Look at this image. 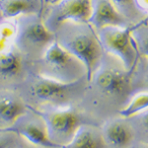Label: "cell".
<instances>
[{"label":"cell","mask_w":148,"mask_h":148,"mask_svg":"<svg viewBox=\"0 0 148 148\" xmlns=\"http://www.w3.org/2000/svg\"><path fill=\"white\" fill-rule=\"evenodd\" d=\"M42 0H0L2 19H17L27 15H40Z\"/></svg>","instance_id":"8fae6325"},{"label":"cell","mask_w":148,"mask_h":148,"mask_svg":"<svg viewBox=\"0 0 148 148\" xmlns=\"http://www.w3.org/2000/svg\"><path fill=\"white\" fill-rule=\"evenodd\" d=\"M123 27H106L98 30V38L104 51L118 57L121 61L125 70L132 73L137 60V46L133 38V31L141 24Z\"/></svg>","instance_id":"277c9868"},{"label":"cell","mask_w":148,"mask_h":148,"mask_svg":"<svg viewBox=\"0 0 148 148\" xmlns=\"http://www.w3.org/2000/svg\"><path fill=\"white\" fill-rule=\"evenodd\" d=\"M130 73L116 68H102L95 72V84L107 95L116 96L125 92L130 84Z\"/></svg>","instance_id":"9c48e42d"},{"label":"cell","mask_w":148,"mask_h":148,"mask_svg":"<svg viewBox=\"0 0 148 148\" xmlns=\"http://www.w3.org/2000/svg\"><path fill=\"white\" fill-rule=\"evenodd\" d=\"M8 148H9V147H8Z\"/></svg>","instance_id":"484cf974"},{"label":"cell","mask_w":148,"mask_h":148,"mask_svg":"<svg viewBox=\"0 0 148 148\" xmlns=\"http://www.w3.org/2000/svg\"><path fill=\"white\" fill-rule=\"evenodd\" d=\"M56 40L67 51L74 56L83 64L86 72V79L91 82L103 56L102 45L98 35L89 28L77 29L73 31L59 27L54 32Z\"/></svg>","instance_id":"6da1fadb"},{"label":"cell","mask_w":148,"mask_h":148,"mask_svg":"<svg viewBox=\"0 0 148 148\" xmlns=\"http://www.w3.org/2000/svg\"><path fill=\"white\" fill-rule=\"evenodd\" d=\"M61 148H104L102 138L88 126L80 125L70 141Z\"/></svg>","instance_id":"4fadbf2b"},{"label":"cell","mask_w":148,"mask_h":148,"mask_svg":"<svg viewBox=\"0 0 148 148\" xmlns=\"http://www.w3.org/2000/svg\"><path fill=\"white\" fill-rule=\"evenodd\" d=\"M32 111L34 112L35 116H27L24 114L12 125L0 130V131L17 133L26 138L32 144L38 145V146L60 148L57 144L51 141V139L47 136V127L44 120L40 118L39 114L36 113L35 110H32Z\"/></svg>","instance_id":"52a82bcc"},{"label":"cell","mask_w":148,"mask_h":148,"mask_svg":"<svg viewBox=\"0 0 148 148\" xmlns=\"http://www.w3.org/2000/svg\"><path fill=\"white\" fill-rule=\"evenodd\" d=\"M131 148H148V147H145V146H135V147H131Z\"/></svg>","instance_id":"cb8c5ba5"},{"label":"cell","mask_w":148,"mask_h":148,"mask_svg":"<svg viewBox=\"0 0 148 148\" xmlns=\"http://www.w3.org/2000/svg\"><path fill=\"white\" fill-rule=\"evenodd\" d=\"M1 19H2V17H1V14H0V20H1Z\"/></svg>","instance_id":"d4e9b609"},{"label":"cell","mask_w":148,"mask_h":148,"mask_svg":"<svg viewBox=\"0 0 148 148\" xmlns=\"http://www.w3.org/2000/svg\"><path fill=\"white\" fill-rule=\"evenodd\" d=\"M146 110H148V93H139L131 99L125 108L120 111V114L123 118H130Z\"/></svg>","instance_id":"e0dca14e"},{"label":"cell","mask_w":148,"mask_h":148,"mask_svg":"<svg viewBox=\"0 0 148 148\" xmlns=\"http://www.w3.org/2000/svg\"><path fill=\"white\" fill-rule=\"evenodd\" d=\"M104 140L114 148L126 147L132 140V131L121 121H112L104 128Z\"/></svg>","instance_id":"7c38bea8"},{"label":"cell","mask_w":148,"mask_h":148,"mask_svg":"<svg viewBox=\"0 0 148 148\" xmlns=\"http://www.w3.org/2000/svg\"><path fill=\"white\" fill-rule=\"evenodd\" d=\"M138 34H140L138 37H133L136 42L137 49L144 54L145 56L148 57V30L140 31Z\"/></svg>","instance_id":"ac0fdd59"},{"label":"cell","mask_w":148,"mask_h":148,"mask_svg":"<svg viewBox=\"0 0 148 148\" xmlns=\"http://www.w3.org/2000/svg\"><path fill=\"white\" fill-rule=\"evenodd\" d=\"M77 84L63 83L39 75L31 85L30 91L33 97L42 102H54L65 98L71 89Z\"/></svg>","instance_id":"ba28073f"},{"label":"cell","mask_w":148,"mask_h":148,"mask_svg":"<svg viewBox=\"0 0 148 148\" xmlns=\"http://www.w3.org/2000/svg\"><path fill=\"white\" fill-rule=\"evenodd\" d=\"M9 142L4 138H0V148H8Z\"/></svg>","instance_id":"7402d4cb"},{"label":"cell","mask_w":148,"mask_h":148,"mask_svg":"<svg viewBox=\"0 0 148 148\" xmlns=\"http://www.w3.org/2000/svg\"><path fill=\"white\" fill-rule=\"evenodd\" d=\"M134 4L141 11L148 12V0H133Z\"/></svg>","instance_id":"ffe728a7"},{"label":"cell","mask_w":148,"mask_h":148,"mask_svg":"<svg viewBox=\"0 0 148 148\" xmlns=\"http://www.w3.org/2000/svg\"><path fill=\"white\" fill-rule=\"evenodd\" d=\"M40 75L63 83L78 82L85 74L83 64L56 40L40 57Z\"/></svg>","instance_id":"7a4b0ae2"},{"label":"cell","mask_w":148,"mask_h":148,"mask_svg":"<svg viewBox=\"0 0 148 148\" xmlns=\"http://www.w3.org/2000/svg\"><path fill=\"white\" fill-rule=\"evenodd\" d=\"M143 123H144V125L146 126V128L148 130V113L145 114V116H143Z\"/></svg>","instance_id":"603a6c76"},{"label":"cell","mask_w":148,"mask_h":148,"mask_svg":"<svg viewBox=\"0 0 148 148\" xmlns=\"http://www.w3.org/2000/svg\"><path fill=\"white\" fill-rule=\"evenodd\" d=\"M113 3V5L118 9L119 12H121L123 16L125 14L130 11V8L132 4H134L133 0H110Z\"/></svg>","instance_id":"d6986e66"},{"label":"cell","mask_w":148,"mask_h":148,"mask_svg":"<svg viewBox=\"0 0 148 148\" xmlns=\"http://www.w3.org/2000/svg\"><path fill=\"white\" fill-rule=\"evenodd\" d=\"M89 25L97 30L106 27L127 26L125 16L118 11L110 0H93Z\"/></svg>","instance_id":"30bf717a"},{"label":"cell","mask_w":148,"mask_h":148,"mask_svg":"<svg viewBox=\"0 0 148 148\" xmlns=\"http://www.w3.org/2000/svg\"><path fill=\"white\" fill-rule=\"evenodd\" d=\"M59 1H60V0H42V7L44 6H52Z\"/></svg>","instance_id":"44dd1931"},{"label":"cell","mask_w":148,"mask_h":148,"mask_svg":"<svg viewBox=\"0 0 148 148\" xmlns=\"http://www.w3.org/2000/svg\"><path fill=\"white\" fill-rule=\"evenodd\" d=\"M16 22L15 47L20 53L40 58L56 40V34L47 27L39 15L22 16L16 19Z\"/></svg>","instance_id":"3957f363"},{"label":"cell","mask_w":148,"mask_h":148,"mask_svg":"<svg viewBox=\"0 0 148 148\" xmlns=\"http://www.w3.org/2000/svg\"><path fill=\"white\" fill-rule=\"evenodd\" d=\"M17 35L16 19H1L0 20V53L12 49L15 46Z\"/></svg>","instance_id":"2e32d148"},{"label":"cell","mask_w":148,"mask_h":148,"mask_svg":"<svg viewBox=\"0 0 148 148\" xmlns=\"http://www.w3.org/2000/svg\"><path fill=\"white\" fill-rule=\"evenodd\" d=\"M44 120L47 127V136L51 141L61 146L70 141L74 133L80 126V121L78 114L72 109H56L49 111H38Z\"/></svg>","instance_id":"5b68a950"},{"label":"cell","mask_w":148,"mask_h":148,"mask_svg":"<svg viewBox=\"0 0 148 148\" xmlns=\"http://www.w3.org/2000/svg\"><path fill=\"white\" fill-rule=\"evenodd\" d=\"M22 69V56L14 46L12 49L0 53V77L12 78Z\"/></svg>","instance_id":"5bb4252c"},{"label":"cell","mask_w":148,"mask_h":148,"mask_svg":"<svg viewBox=\"0 0 148 148\" xmlns=\"http://www.w3.org/2000/svg\"><path fill=\"white\" fill-rule=\"evenodd\" d=\"M25 114V107L16 99L9 96L0 97V123L8 127ZM3 130V128H2Z\"/></svg>","instance_id":"9a60e30c"},{"label":"cell","mask_w":148,"mask_h":148,"mask_svg":"<svg viewBox=\"0 0 148 148\" xmlns=\"http://www.w3.org/2000/svg\"><path fill=\"white\" fill-rule=\"evenodd\" d=\"M92 8L93 0H60L51 6L44 22L53 33L65 23L89 24Z\"/></svg>","instance_id":"8992f818"}]
</instances>
